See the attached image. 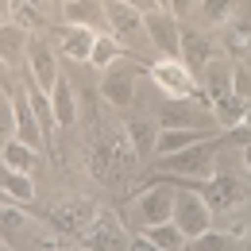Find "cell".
Here are the masks:
<instances>
[{"mask_svg": "<svg viewBox=\"0 0 251 251\" xmlns=\"http://www.w3.org/2000/svg\"><path fill=\"white\" fill-rule=\"evenodd\" d=\"M139 162H143V158L135 155V147H131L124 127L104 131L93 147H89V174H93L97 182H104V186H127V182L135 178Z\"/></svg>", "mask_w": 251, "mask_h": 251, "instance_id": "obj_1", "label": "cell"}, {"mask_svg": "<svg viewBox=\"0 0 251 251\" xmlns=\"http://www.w3.org/2000/svg\"><path fill=\"white\" fill-rule=\"evenodd\" d=\"M197 81H201V100L213 108V116L220 120V127H228V131H232V127L244 124L248 108L236 100V89H232V58H228V54L213 58Z\"/></svg>", "mask_w": 251, "mask_h": 251, "instance_id": "obj_2", "label": "cell"}, {"mask_svg": "<svg viewBox=\"0 0 251 251\" xmlns=\"http://www.w3.org/2000/svg\"><path fill=\"white\" fill-rule=\"evenodd\" d=\"M220 139L217 135H209V139H201V143H189L182 151H174V155H162L158 158V170L162 174H170V178H182L186 186H201L205 178H213L220 166Z\"/></svg>", "mask_w": 251, "mask_h": 251, "instance_id": "obj_3", "label": "cell"}, {"mask_svg": "<svg viewBox=\"0 0 251 251\" xmlns=\"http://www.w3.org/2000/svg\"><path fill=\"white\" fill-rule=\"evenodd\" d=\"M104 16H108V31L120 39L124 54H143L151 47L147 24H143V12L139 8H131L124 0H104Z\"/></svg>", "mask_w": 251, "mask_h": 251, "instance_id": "obj_4", "label": "cell"}, {"mask_svg": "<svg viewBox=\"0 0 251 251\" xmlns=\"http://www.w3.org/2000/svg\"><path fill=\"white\" fill-rule=\"evenodd\" d=\"M147 74H151V81H155V89L162 97H174V100L201 97V81H197V74H193L182 58H166V54H158L155 62L147 66Z\"/></svg>", "mask_w": 251, "mask_h": 251, "instance_id": "obj_5", "label": "cell"}, {"mask_svg": "<svg viewBox=\"0 0 251 251\" xmlns=\"http://www.w3.org/2000/svg\"><path fill=\"white\" fill-rule=\"evenodd\" d=\"M213 209H209V201L201 197V189L197 186H182V189H174V213H170V220L186 232L189 240L193 236H201V232H209L213 228Z\"/></svg>", "mask_w": 251, "mask_h": 251, "instance_id": "obj_6", "label": "cell"}, {"mask_svg": "<svg viewBox=\"0 0 251 251\" xmlns=\"http://www.w3.org/2000/svg\"><path fill=\"white\" fill-rule=\"evenodd\" d=\"M135 77H139V66L131 62V58H116V62L108 66V70H100V97H104V104L108 108H116V112H124L127 104L135 100Z\"/></svg>", "mask_w": 251, "mask_h": 251, "instance_id": "obj_7", "label": "cell"}, {"mask_svg": "<svg viewBox=\"0 0 251 251\" xmlns=\"http://www.w3.org/2000/svg\"><path fill=\"white\" fill-rule=\"evenodd\" d=\"M81 244H85L89 251H127L131 236H127L124 220L116 217L112 209L97 205V213H93V220H89V228L81 232Z\"/></svg>", "mask_w": 251, "mask_h": 251, "instance_id": "obj_8", "label": "cell"}, {"mask_svg": "<svg viewBox=\"0 0 251 251\" xmlns=\"http://www.w3.org/2000/svg\"><path fill=\"white\" fill-rule=\"evenodd\" d=\"M174 213V186L166 182H151V186L135 189L131 197V217L139 220V228H151V224H162Z\"/></svg>", "mask_w": 251, "mask_h": 251, "instance_id": "obj_9", "label": "cell"}, {"mask_svg": "<svg viewBox=\"0 0 251 251\" xmlns=\"http://www.w3.org/2000/svg\"><path fill=\"white\" fill-rule=\"evenodd\" d=\"M24 74H27V81H35L43 93H50V89H54V81L62 77V70H58V54H54V47H50L43 35H31V43H27Z\"/></svg>", "mask_w": 251, "mask_h": 251, "instance_id": "obj_10", "label": "cell"}, {"mask_svg": "<svg viewBox=\"0 0 251 251\" xmlns=\"http://www.w3.org/2000/svg\"><path fill=\"white\" fill-rule=\"evenodd\" d=\"M197 189H201V197L209 201V209H213V213H232V209H240V205L248 201L244 182H240L236 174L220 170V166H217V174H213V178H205Z\"/></svg>", "mask_w": 251, "mask_h": 251, "instance_id": "obj_11", "label": "cell"}, {"mask_svg": "<svg viewBox=\"0 0 251 251\" xmlns=\"http://www.w3.org/2000/svg\"><path fill=\"white\" fill-rule=\"evenodd\" d=\"M143 24H147V39H151V47H155L158 54H166V58H178L182 54V20L170 8L147 12Z\"/></svg>", "mask_w": 251, "mask_h": 251, "instance_id": "obj_12", "label": "cell"}, {"mask_svg": "<svg viewBox=\"0 0 251 251\" xmlns=\"http://www.w3.org/2000/svg\"><path fill=\"white\" fill-rule=\"evenodd\" d=\"M12 108H16V131H12V135H16L20 143L35 147L39 155H43V151H50V139H47V131H43V124H39V116H35V108H31L27 85L12 93Z\"/></svg>", "mask_w": 251, "mask_h": 251, "instance_id": "obj_13", "label": "cell"}, {"mask_svg": "<svg viewBox=\"0 0 251 251\" xmlns=\"http://www.w3.org/2000/svg\"><path fill=\"white\" fill-rule=\"evenodd\" d=\"M97 205L93 201H81V197H74V201H62L54 213H50V228L58 232V236H74V240H81V232L89 228V220H93Z\"/></svg>", "mask_w": 251, "mask_h": 251, "instance_id": "obj_14", "label": "cell"}, {"mask_svg": "<svg viewBox=\"0 0 251 251\" xmlns=\"http://www.w3.org/2000/svg\"><path fill=\"white\" fill-rule=\"evenodd\" d=\"M220 54H224V50H220V39H213V35H205V31H186V27H182V54H178V58H182L197 77H201L205 66L213 62V58H220Z\"/></svg>", "mask_w": 251, "mask_h": 251, "instance_id": "obj_15", "label": "cell"}, {"mask_svg": "<svg viewBox=\"0 0 251 251\" xmlns=\"http://www.w3.org/2000/svg\"><path fill=\"white\" fill-rule=\"evenodd\" d=\"M220 50L232 62H251V12L248 16H232L220 27Z\"/></svg>", "mask_w": 251, "mask_h": 251, "instance_id": "obj_16", "label": "cell"}, {"mask_svg": "<svg viewBox=\"0 0 251 251\" xmlns=\"http://www.w3.org/2000/svg\"><path fill=\"white\" fill-rule=\"evenodd\" d=\"M93 43H97V31L81 27V24H62V31H58V50L66 58H74V62H89Z\"/></svg>", "mask_w": 251, "mask_h": 251, "instance_id": "obj_17", "label": "cell"}, {"mask_svg": "<svg viewBox=\"0 0 251 251\" xmlns=\"http://www.w3.org/2000/svg\"><path fill=\"white\" fill-rule=\"evenodd\" d=\"M62 20H66V24L93 27V31H108L104 0H62Z\"/></svg>", "mask_w": 251, "mask_h": 251, "instance_id": "obj_18", "label": "cell"}, {"mask_svg": "<svg viewBox=\"0 0 251 251\" xmlns=\"http://www.w3.org/2000/svg\"><path fill=\"white\" fill-rule=\"evenodd\" d=\"M27 43H31V31H27L24 24H16V20H4V24H0V58L12 66V70L24 62Z\"/></svg>", "mask_w": 251, "mask_h": 251, "instance_id": "obj_19", "label": "cell"}, {"mask_svg": "<svg viewBox=\"0 0 251 251\" xmlns=\"http://www.w3.org/2000/svg\"><path fill=\"white\" fill-rule=\"evenodd\" d=\"M127 139H131V147H135V155L143 158H155V147H158V120L155 116H135V120H127L124 124Z\"/></svg>", "mask_w": 251, "mask_h": 251, "instance_id": "obj_20", "label": "cell"}, {"mask_svg": "<svg viewBox=\"0 0 251 251\" xmlns=\"http://www.w3.org/2000/svg\"><path fill=\"white\" fill-rule=\"evenodd\" d=\"M4 197V193H0ZM27 228H31V220H27V213L16 205V201H0V240L12 248V244H20L24 236H27Z\"/></svg>", "mask_w": 251, "mask_h": 251, "instance_id": "obj_21", "label": "cell"}, {"mask_svg": "<svg viewBox=\"0 0 251 251\" xmlns=\"http://www.w3.org/2000/svg\"><path fill=\"white\" fill-rule=\"evenodd\" d=\"M50 108H54L58 127H74V120H77V97H74V81H70L66 74L54 81V89H50Z\"/></svg>", "mask_w": 251, "mask_h": 251, "instance_id": "obj_22", "label": "cell"}, {"mask_svg": "<svg viewBox=\"0 0 251 251\" xmlns=\"http://www.w3.org/2000/svg\"><path fill=\"white\" fill-rule=\"evenodd\" d=\"M0 193H4L8 201H16V205H31V201H35V182H31V174L0 166Z\"/></svg>", "mask_w": 251, "mask_h": 251, "instance_id": "obj_23", "label": "cell"}, {"mask_svg": "<svg viewBox=\"0 0 251 251\" xmlns=\"http://www.w3.org/2000/svg\"><path fill=\"white\" fill-rule=\"evenodd\" d=\"M39 151L27 147V143H20L16 135L0 147V166H8V170H24V174H35V166H39Z\"/></svg>", "mask_w": 251, "mask_h": 251, "instance_id": "obj_24", "label": "cell"}, {"mask_svg": "<svg viewBox=\"0 0 251 251\" xmlns=\"http://www.w3.org/2000/svg\"><path fill=\"white\" fill-rule=\"evenodd\" d=\"M139 236H147L155 248H162V251H186V244H189V236L174 224V220H162V224H151V228H139Z\"/></svg>", "mask_w": 251, "mask_h": 251, "instance_id": "obj_25", "label": "cell"}, {"mask_svg": "<svg viewBox=\"0 0 251 251\" xmlns=\"http://www.w3.org/2000/svg\"><path fill=\"white\" fill-rule=\"evenodd\" d=\"M116 58H124V47H120V39H116L112 31H97L93 54H89V66H93L97 74H100V70H108V66L116 62Z\"/></svg>", "mask_w": 251, "mask_h": 251, "instance_id": "obj_26", "label": "cell"}, {"mask_svg": "<svg viewBox=\"0 0 251 251\" xmlns=\"http://www.w3.org/2000/svg\"><path fill=\"white\" fill-rule=\"evenodd\" d=\"M197 16L209 27H224L236 16V0H197Z\"/></svg>", "mask_w": 251, "mask_h": 251, "instance_id": "obj_27", "label": "cell"}, {"mask_svg": "<svg viewBox=\"0 0 251 251\" xmlns=\"http://www.w3.org/2000/svg\"><path fill=\"white\" fill-rule=\"evenodd\" d=\"M186 251H232V236H228V232H217V228H209V232L193 236V240L186 244Z\"/></svg>", "mask_w": 251, "mask_h": 251, "instance_id": "obj_28", "label": "cell"}, {"mask_svg": "<svg viewBox=\"0 0 251 251\" xmlns=\"http://www.w3.org/2000/svg\"><path fill=\"white\" fill-rule=\"evenodd\" d=\"M232 89L236 100L251 112V62H232Z\"/></svg>", "mask_w": 251, "mask_h": 251, "instance_id": "obj_29", "label": "cell"}, {"mask_svg": "<svg viewBox=\"0 0 251 251\" xmlns=\"http://www.w3.org/2000/svg\"><path fill=\"white\" fill-rule=\"evenodd\" d=\"M16 131V108H12V97H0V147L12 139Z\"/></svg>", "mask_w": 251, "mask_h": 251, "instance_id": "obj_30", "label": "cell"}, {"mask_svg": "<svg viewBox=\"0 0 251 251\" xmlns=\"http://www.w3.org/2000/svg\"><path fill=\"white\" fill-rule=\"evenodd\" d=\"M193 8H197V0H170V12H174L178 20H186Z\"/></svg>", "mask_w": 251, "mask_h": 251, "instance_id": "obj_31", "label": "cell"}, {"mask_svg": "<svg viewBox=\"0 0 251 251\" xmlns=\"http://www.w3.org/2000/svg\"><path fill=\"white\" fill-rule=\"evenodd\" d=\"M127 251H162V248H155L147 236H131V244H127Z\"/></svg>", "mask_w": 251, "mask_h": 251, "instance_id": "obj_32", "label": "cell"}, {"mask_svg": "<svg viewBox=\"0 0 251 251\" xmlns=\"http://www.w3.org/2000/svg\"><path fill=\"white\" fill-rule=\"evenodd\" d=\"M124 4H131V8H139L143 16H147V12H155V8H158V0H124Z\"/></svg>", "mask_w": 251, "mask_h": 251, "instance_id": "obj_33", "label": "cell"}, {"mask_svg": "<svg viewBox=\"0 0 251 251\" xmlns=\"http://www.w3.org/2000/svg\"><path fill=\"white\" fill-rule=\"evenodd\" d=\"M16 4L20 0H0V20H12L16 16Z\"/></svg>", "mask_w": 251, "mask_h": 251, "instance_id": "obj_34", "label": "cell"}, {"mask_svg": "<svg viewBox=\"0 0 251 251\" xmlns=\"http://www.w3.org/2000/svg\"><path fill=\"white\" fill-rule=\"evenodd\" d=\"M8 85H12V66L0 58V89H8Z\"/></svg>", "mask_w": 251, "mask_h": 251, "instance_id": "obj_35", "label": "cell"}, {"mask_svg": "<svg viewBox=\"0 0 251 251\" xmlns=\"http://www.w3.org/2000/svg\"><path fill=\"white\" fill-rule=\"evenodd\" d=\"M240 162H244V170L251 174V139L244 143V147H240Z\"/></svg>", "mask_w": 251, "mask_h": 251, "instance_id": "obj_36", "label": "cell"}, {"mask_svg": "<svg viewBox=\"0 0 251 251\" xmlns=\"http://www.w3.org/2000/svg\"><path fill=\"white\" fill-rule=\"evenodd\" d=\"M244 251H251V232H248V240H244Z\"/></svg>", "mask_w": 251, "mask_h": 251, "instance_id": "obj_37", "label": "cell"}, {"mask_svg": "<svg viewBox=\"0 0 251 251\" xmlns=\"http://www.w3.org/2000/svg\"><path fill=\"white\" fill-rule=\"evenodd\" d=\"M158 8H170V0H158Z\"/></svg>", "mask_w": 251, "mask_h": 251, "instance_id": "obj_38", "label": "cell"}, {"mask_svg": "<svg viewBox=\"0 0 251 251\" xmlns=\"http://www.w3.org/2000/svg\"><path fill=\"white\" fill-rule=\"evenodd\" d=\"M0 251H8V244H4V240H0Z\"/></svg>", "mask_w": 251, "mask_h": 251, "instance_id": "obj_39", "label": "cell"}]
</instances>
